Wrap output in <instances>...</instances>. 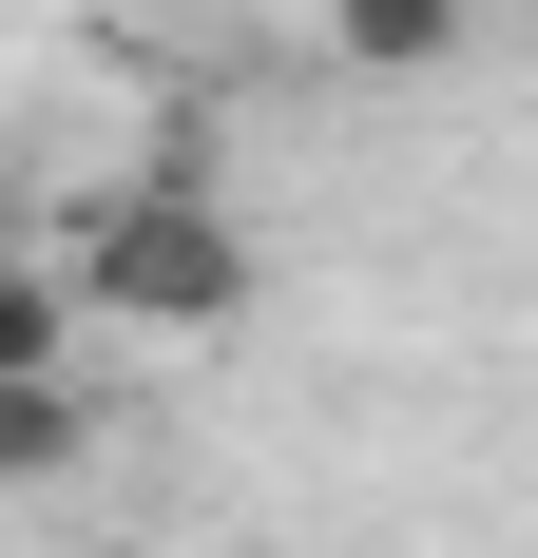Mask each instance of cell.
Returning <instances> with one entry per match:
<instances>
[{
    "label": "cell",
    "mask_w": 538,
    "mask_h": 558,
    "mask_svg": "<svg viewBox=\"0 0 538 558\" xmlns=\"http://www.w3.org/2000/svg\"><path fill=\"white\" fill-rule=\"evenodd\" d=\"M58 347H77V289L39 251H0V386H58Z\"/></svg>",
    "instance_id": "277c9868"
},
{
    "label": "cell",
    "mask_w": 538,
    "mask_h": 558,
    "mask_svg": "<svg viewBox=\"0 0 538 558\" xmlns=\"http://www.w3.org/2000/svg\"><path fill=\"white\" fill-rule=\"evenodd\" d=\"M462 20H481V0H327V58H346V77H442Z\"/></svg>",
    "instance_id": "7a4b0ae2"
},
{
    "label": "cell",
    "mask_w": 538,
    "mask_h": 558,
    "mask_svg": "<svg viewBox=\"0 0 538 558\" xmlns=\"http://www.w3.org/2000/svg\"><path fill=\"white\" fill-rule=\"evenodd\" d=\"M58 289H77L97 328H250L269 251L193 193V173H115V193L58 213Z\"/></svg>",
    "instance_id": "6da1fadb"
},
{
    "label": "cell",
    "mask_w": 538,
    "mask_h": 558,
    "mask_svg": "<svg viewBox=\"0 0 538 558\" xmlns=\"http://www.w3.org/2000/svg\"><path fill=\"white\" fill-rule=\"evenodd\" d=\"M77 558H135V539H77Z\"/></svg>",
    "instance_id": "5b68a950"
},
{
    "label": "cell",
    "mask_w": 538,
    "mask_h": 558,
    "mask_svg": "<svg viewBox=\"0 0 538 558\" xmlns=\"http://www.w3.org/2000/svg\"><path fill=\"white\" fill-rule=\"evenodd\" d=\"M97 462V386H0V501H39Z\"/></svg>",
    "instance_id": "3957f363"
}]
</instances>
